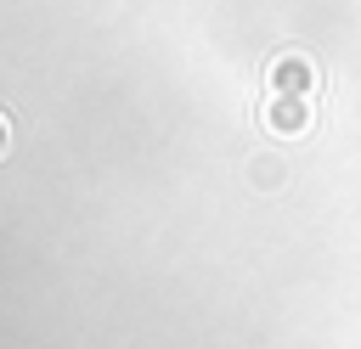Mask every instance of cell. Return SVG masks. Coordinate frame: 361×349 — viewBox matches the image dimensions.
I'll list each match as a JSON object with an SVG mask.
<instances>
[{"label": "cell", "mask_w": 361, "mask_h": 349, "mask_svg": "<svg viewBox=\"0 0 361 349\" xmlns=\"http://www.w3.org/2000/svg\"><path fill=\"white\" fill-rule=\"evenodd\" d=\"M6 146H11V124H6V113H0V158H6Z\"/></svg>", "instance_id": "3957f363"}, {"label": "cell", "mask_w": 361, "mask_h": 349, "mask_svg": "<svg viewBox=\"0 0 361 349\" xmlns=\"http://www.w3.org/2000/svg\"><path fill=\"white\" fill-rule=\"evenodd\" d=\"M259 124H265L271 135H305V129H310V101H305V96H271L265 113H259Z\"/></svg>", "instance_id": "7a4b0ae2"}, {"label": "cell", "mask_w": 361, "mask_h": 349, "mask_svg": "<svg viewBox=\"0 0 361 349\" xmlns=\"http://www.w3.org/2000/svg\"><path fill=\"white\" fill-rule=\"evenodd\" d=\"M265 84H271V96H305V101H310V90H316V62H310L305 51H282V56H271Z\"/></svg>", "instance_id": "6da1fadb"}]
</instances>
